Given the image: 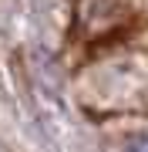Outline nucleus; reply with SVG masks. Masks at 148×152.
Returning <instances> with one entry per match:
<instances>
[{"mask_svg": "<svg viewBox=\"0 0 148 152\" xmlns=\"http://www.w3.org/2000/svg\"><path fill=\"white\" fill-rule=\"evenodd\" d=\"M128 152H148V135H142V139H135L131 145H128Z\"/></svg>", "mask_w": 148, "mask_h": 152, "instance_id": "1", "label": "nucleus"}]
</instances>
